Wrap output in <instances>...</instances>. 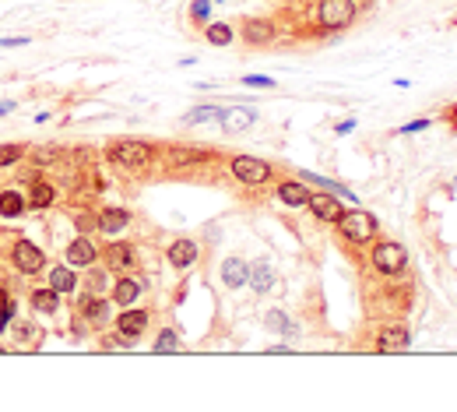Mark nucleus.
I'll list each match as a JSON object with an SVG mask.
<instances>
[{
  "mask_svg": "<svg viewBox=\"0 0 457 412\" xmlns=\"http://www.w3.org/2000/svg\"><path fill=\"white\" fill-rule=\"evenodd\" d=\"M109 155H113V162H120V166L137 169V166H148L151 159H155V149H151V144H144V141H120V144H113V149H109Z\"/></svg>",
  "mask_w": 457,
  "mask_h": 412,
  "instance_id": "nucleus-1",
  "label": "nucleus"
},
{
  "mask_svg": "<svg viewBox=\"0 0 457 412\" xmlns=\"http://www.w3.org/2000/svg\"><path fill=\"white\" fill-rule=\"evenodd\" d=\"M338 226H342V237L352 240V243H366L377 232V219L370 212H345L338 219Z\"/></svg>",
  "mask_w": 457,
  "mask_h": 412,
  "instance_id": "nucleus-2",
  "label": "nucleus"
},
{
  "mask_svg": "<svg viewBox=\"0 0 457 412\" xmlns=\"http://www.w3.org/2000/svg\"><path fill=\"white\" fill-rule=\"evenodd\" d=\"M373 264H377V272H383V275H398L405 264H408V254H405L401 243L387 240V243L373 247Z\"/></svg>",
  "mask_w": 457,
  "mask_h": 412,
  "instance_id": "nucleus-3",
  "label": "nucleus"
},
{
  "mask_svg": "<svg viewBox=\"0 0 457 412\" xmlns=\"http://www.w3.org/2000/svg\"><path fill=\"white\" fill-rule=\"evenodd\" d=\"M232 173L239 176L243 184H264L267 176H271V166L264 162V159H254V155H236L232 159Z\"/></svg>",
  "mask_w": 457,
  "mask_h": 412,
  "instance_id": "nucleus-4",
  "label": "nucleus"
},
{
  "mask_svg": "<svg viewBox=\"0 0 457 412\" xmlns=\"http://www.w3.org/2000/svg\"><path fill=\"white\" fill-rule=\"evenodd\" d=\"M352 18H355L352 0H324L320 4V25L324 28H345V25H352Z\"/></svg>",
  "mask_w": 457,
  "mask_h": 412,
  "instance_id": "nucleus-5",
  "label": "nucleus"
},
{
  "mask_svg": "<svg viewBox=\"0 0 457 412\" xmlns=\"http://www.w3.org/2000/svg\"><path fill=\"white\" fill-rule=\"evenodd\" d=\"M14 264H18V272H25V275H36V272L43 268V250H39L36 243L21 240V243L14 247Z\"/></svg>",
  "mask_w": 457,
  "mask_h": 412,
  "instance_id": "nucleus-6",
  "label": "nucleus"
},
{
  "mask_svg": "<svg viewBox=\"0 0 457 412\" xmlns=\"http://www.w3.org/2000/svg\"><path fill=\"white\" fill-rule=\"evenodd\" d=\"M306 204H310V212H313L317 219H324V222H338V219L345 215V212H342V204L334 201L331 194H313Z\"/></svg>",
  "mask_w": 457,
  "mask_h": 412,
  "instance_id": "nucleus-7",
  "label": "nucleus"
},
{
  "mask_svg": "<svg viewBox=\"0 0 457 412\" xmlns=\"http://www.w3.org/2000/svg\"><path fill=\"white\" fill-rule=\"evenodd\" d=\"M148 328V314L144 310H124L116 321V332L124 335V338H137L141 332Z\"/></svg>",
  "mask_w": 457,
  "mask_h": 412,
  "instance_id": "nucleus-8",
  "label": "nucleus"
},
{
  "mask_svg": "<svg viewBox=\"0 0 457 412\" xmlns=\"http://www.w3.org/2000/svg\"><path fill=\"white\" fill-rule=\"evenodd\" d=\"M408 342H412V338H408L405 328H383L380 338H377V349H380V352H405Z\"/></svg>",
  "mask_w": 457,
  "mask_h": 412,
  "instance_id": "nucleus-9",
  "label": "nucleus"
},
{
  "mask_svg": "<svg viewBox=\"0 0 457 412\" xmlns=\"http://www.w3.org/2000/svg\"><path fill=\"white\" fill-rule=\"evenodd\" d=\"M247 275H250V268H247V261H239V257H229L222 264V282L229 289H239L243 282H247Z\"/></svg>",
  "mask_w": 457,
  "mask_h": 412,
  "instance_id": "nucleus-10",
  "label": "nucleus"
},
{
  "mask_svg": "<svg viewBox=\"0 0 457 412\" xmlns=\"http://www.w3.org/2000/svg\"><path fill=\"white\" fill-rule=\"evenodd\" d=\"M106 261L113 264V268H134L137 254H134L131 243H113V247H106Z\"/></svg>",
  "mask_w": 457,
  "mask_h": 412,
  "instance_id": "nucleus-11",
  "label": "nucleus"
},
{
  "mask_svg": "<svg viewBox=\"0 0 457 412\" xmlns=\"http://www.w3.org/2000/svg\"><path fill=\"white\" fill-rule=\"evenodd\" d=\"M169 261L176 264V268H187V264H194V261H197V243L176 240V243L169 247Z\"/></svg>",
  "mask_w": 457,
  "mask_h": 412,
  "instance_id": "nucleus-12",
  "label": "nucleus"
},
{
  "mask_svg": "<svg viewBox=\"0 0 457 412\" xmlns=\"http://www.w3.org/2000/svg\"><path fill=\"white\" fill-rule=\"evenodd\" d=\"M67 257H71V264H91L96 261V243H91L88 237H81V240H74L67 247Z\"/></svg>",
  "mask_w": 457,
  "mask_h": 412,
  "instance_id": "nucleus-13",
  "label": "nucleus"
},
{
  "mask_svg": "<svg viewBox=\"0 0 457 412\" xmlns=\"http://www.w3.org/2000/svg\"><path fill=\"white\" fill-rule=\"evenodd\" d=\"M243 36H247V43H271L274 39V25L271 21H247L243 25Z\"/></svg>",
  "mask_w": 457,
  "mask_h": 412,
  "instance_id": "nucleus-14",
  "label": "nucleus"
},
{
  "mask_svg": "<svg viewBox=\"0 0 457 412\" xmlns=\"http://www.w3.org/2000/svg\"><path fill=\"white\" fill-rule=\"evenodd\" d=\"M127 222H131V215L124 212V208H109L102 219H99V229L102 232H109V237H113V232H120V229H127Z\"/></svg>",
  "mask_w": 457,
  "mask_h": 412,
  "instance_id": "nucleus-15",
  "label": "nucleus"
},
{
  "mask_svg": "<svg viewBox=\"0 0 457 412\" xmlns=\"http://www.w3.org/2000/svg\"><path fill=\"white\" fill-rule=\"evenodd\" d=\"M21 212H25V197H21L18 191H4V194H0V215L14 219V215H21Z\"/></svg>",
  "mask_w": 457,
  "mask_h": 412,
  "instance_id": "nucleus-16",
  "label": "nucleus"
},
{
  "mask_svg": "<svg viewBox=\"0 0 457 412\" xmlns=\"http://www.w3.org/2000/svg\"><path fill=\"white\" fill-rule=\"evenodd\" d=\"M222 124H225V131H247L254 124V113L250 109H229L222 116Z\"/></svg>",
  "mask_w": 457,
  "mask_h": 412,
  "instance_id": "nucleus-17",
  "label": "nucleus"
},
{
  "mask_svg": "<svg viewBox=\"0 0 457 412\" xmlns=\"http://www.w3.org/2000/svg\"><path fill=\"white\" fill-rule=\"evenodd\" d=\"M137 296H141V285H137L134 279H120L116 289H113V300H116V303H134Z\"/></svg>",
  "mask_w": 457,
  "mask_h": 412,
  "instance_id": "nucleus-18",
  "label": "nucleus"
},
{
  "mask_svg": "<svg viewBox=\"0 0 457 412\" xmlns=\"http://www.w3.org/2000/svg\"><path fill=\"white\" fill-rule=\"evenodd\" d=\"M278 197H282L285 204H306V201H310L306 187H302V184H296V180L282 184V187H278Z\"/></svg>",
  "mask_w": 457,
  "mask_h": 412,
  "instance_id": "nucleus-19",
  "label": "nucleus"
},
{
  "mask_svg": "<svg viewBox=\"0 0 457 412\" xmlns=\"http://www.w3.org/2000/svg\"><path fill=\"white\" fill-rule=\"evenodd\" d=\"M56 303H60V292H56V289H39V292H32V307L43 310V314H53Z\"/></svg>",
  "mask_w": 457,
  "mask_h": 412,
  "instance_id": "nucleus-20",
  "label": "nucleus"
},
{
  "mask_svg": "<svg viewBox=\"0 0 457 412\" xmlns=\"http://www.w3.org/2000/svg\"><path fill=\"white\" fill-rule=\"evenodd\" d=\"M250 282H254V289H260V292H264V289H271V285H274V272H271V264H264V261H260V264H254V268H250Z\"/></svg>",
  "mask_w": 457,
  "mask_h": 412,
  "instance_id": "nucleus-21",
  "label": "nucleus"
},
{
  "mask_svg": "<svg viewBox=\"0 0 457 412\" xmlns=\"http://www.w3.org/2000/svg\"><path fill=\"white\" fill-rule=\"evenodd\" d=\"M53 197H56V191H53L49 184H36V187H32V194H28L32 208H46V204H53Z\"/></svg>",
  "mask_w": 457,
  "mask_h": 412,
  "instance_id": "nucleus-22",
  "label": "nucleus"
},
{
  "mask_svg": "<svg viewBox=\"0 0 457 412\" xmlns=\"http://www.w3.org/2000/svg\"><path fill=\"white\" fill-rule=\"evenodd\" d=\"M49 285H53L56 292H71V289H74V275H71L67 268H53V275H49Z\"/></svg>",
  "mask_w": 457,
  "mask_h": 412,
  "instance_id": "nucleus-23",
  "label": "nucleus"
},
{
  "mask_svg": "<svg viewBox=\"0 0 457 412\" xmlns=\"http://www.w3.org/2000/svg\"><path fill=\"white\" fill-rule=\"evenodd\" d=\"M229 39H232V28H229V25H211V28H208V43L229 46Z\"/></svg>",
  "mask_w": 457,
  "mask_h": 412,
  "instance_id": "nucleus-24",
  "label": "nucleus"
},
{
  "mask_svg": "<svg viewBox=\"0 0 457 412\" xmlns=\"http://www.w3.org/2000/svg\"><path fill=\"white\" fill-rule=\"evenodd\" d=\"M172 166H190V162H197L201 155L197 152H190V149H169V155H166Z\"/></svg>",
  "mask_w": 457,
  "mask_h": 412,
  "instance_id": "nucleus-25",
  "label": "nucleus"
},
{
  "mask_svg": "<svg viewBox=\"0 0 457 412\" xmlns=\"http://www.w3.org/2000/svg\"><path fill=\"white\" fill-rule=\"evenodd\" d=\"M179 342H176V332H162L159 342H155V352H172Z\"/></svg>",
  "mask_w": 457,
  "mask_h": 412,
  "instance_id": "nucleus-26",
  "label": "nucleus"
},
{
  "mask_svg": "<svg viewBox=\"0 0 457 412\" xmlns=\"http://www.w3.org/2000/svg\"><path fill=\"white\" fill-rule=\"evenodd\" d=\"M21 159V149L18 144H4V149H0V166H11V162H18Z\"/></svg>",
  "mask_w": 457,
  "mask_h": 412,
  "instance_id": "nucleus-27",
  "label": "nucleus"
},
{
  "mask_svg": "<svg viewBox=\"0 0 457 412\" xmlns=\"http://www.w3.org/2000/svg\"><path fill=\"white\" fill-rule=\"evenodd\" d=\"M85 310H88V317H91V321H102V317H106V303H102V300H88V303H85Z\"/></svg>",
  "mask_w": 457,
  "mask_h": 412,
  "instance_id": "nucleus-28",
  "label": "nucleus"
},
{
  "mask_svg": "<svg viewBox=\"0 0 457 412\" xmlns=\"http://www.w3.org/2000/svg\"><path fill=\"white\" fill-rule=\"evenodd\" d=\"M74 226H78L81 232H91L99 222H96V215H88V212H85V215H78V219H74Z\"/></svg>",
  "mask_w": 457,
  "mask_h": 412,
  "instance_id": "nucleus-29",
  "label": "nucleus"
},
{
  "mask_svg": "<svg viewBox=\"0 0 457 412\" xmlns=\"http://www.w3.org/2000/svg\"><path fill=\"white\" fill-rule=\"evenodd\" d=\"M267 325H271V328H282V332H285V328H289V321H285V317H282L278 310H271V314H267Z\"/></svg>",
  "mask_w": 457,
  "mask_h": 412,
  "instance_id": "nucleus-30",
  "label": "nucleus"
},
{
  "mask_svg": "<svg viewBox=\"0 0 457 412\" xmlns=\"http://www.w3.org/2000/svg\"><path fill=\"white\" fill-rule=\"evenodd\" d=\"M194 18H208V4H204V0H197V4H194Z\"/></svg>",
  "mask_w": 457,
  "mask_h": 412,
  "instance_id": "nucleus-31",
  "label": "nucleus"
},
{
  "mask_svg": "<svg viewBox=\"0 0 457 412\" xmlns=\"http://www.w3.org/2000/svg\"><path fill=\"white\" fill-rule=\"evenodd\" d=\"M247 85H264V88H271L274 81H271V78H247Z\"/></svg>",
  "mask_w": 457,
  "mask_h": 412,
  "instance_id": "nucleus-32",
  "label": "nucleus"
},
{
  "mask_svg": "<svg viewBox=\"0 0 457 412\" xmlns=\"http://www.w3.org/2000/svg\"><path fill=\"white\" fill-rule=\"evenodd\" d=\"M0 307H11V303H8V292H4V289H0Z\"/></svg>",
  "mask_w": 457,
  "mask_h": 412,
  "instance_id": "nucleus-33",
  "label": "nucleus"
}]
</instances>
